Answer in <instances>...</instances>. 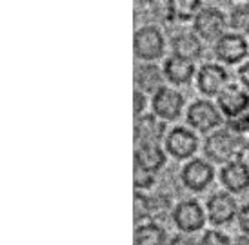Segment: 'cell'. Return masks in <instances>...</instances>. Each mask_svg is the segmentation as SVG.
<instances>
[{"label":"cell","instance_id":"cb8c5ba5","mask_svg":"<svg viewBox=\"0 0 249 245\" xmlns=\"http://www.w3.org/2000/svg\"><path fill=\"white\" fill-rule=\"evenodd\" d=\"M151 211V202L149 198H145L142 193H135V220H140L149 214Z\"/></svg>","mask_w":249,"mask_h":245},{"label":"cell","instance_id":"d4e9b609","mask_svg":"<svg viewBox=\"0 0 249 245\" xmlns=\"http://www.w3.org/2000/svg\"><path fill=\"white\" fill-rule=\"evenodd\" d=\"M202 244L206 245H224V244H229V238L226 234H222L218 231H208L204 234V238H202Z\"/></svg>","mask_w":249,"mask_h":245},{"label":"cell","instance_id":"ffe728a7","mask_svg":"<svg viewBox=\"0 0 249 245\" xmlns=\"http://www.w3.org/2000/svg\"><path fill=\"white\" fill-rule=\"evenodd\" d=\"M166 242V231L157 224L139 225L135 231V244L139 245H159Z\"/></svg>","mask_w":249,"mask_h":245},{"label":"cell","instance_id":"5bb4252c","mask_svg":"<svg viewBox=\"0 0 249 245\" xmlns=\"http://www.w3.org/2000/svg\"><path fill=\"white\" fill-rule=\"evenodd\" d=\"M228 82V73L218 64H206L198 73V89L208 97L218 95Z\"/></svg>","mask_w":249,"mask_h":245},{"label":"cell","instance_id":"603a6c76","mask_svg":"<svg viewBox=\"0 0 249 245\" xmlns=\"http://www.w3.org/2000/svg\"><path fill=\"white\" fill-rule=\"evenodd\" d=\"M155 173L151 171H145V169L135 165V187L137 189H149L153 183H155Z\"/></svg>","mask_w":249,"mask_h":245},{"label":"cell","instance_id":"6da1fadb","mask_svg":"<svg viewBox=\"0 0 249 245\" xmlns=\"http://www.w3.org/2000/svg\"><path fill=\"white\" fill-rule=\"evenodd\" d=\"M204 151L208 154V158L211 162H216V163H229L233 160H238L240 158V153H242V146L236 142V138L231 134L228 127L224 131H216L206 140V147Z\"/></svg>","mask_w":249,"mask_h":245},{"label":"cell","instance_id":"8992f818","mask_svg":"<svg viewBox=\"0 0 249 245\" xmlns=\"http://www.w3.org/2000/svg\"><path fill=\"white\" fill-rule=\"evenodd\" d=\"M173 220L175 225L178 227L180 231L184 232H195L204 227L206 216L204 211L195 200H187V202L178 203L173 211Z\"/></svg>","mask_w":249,"mask_h":245},{"label":"cell","instance_id":"7402d4cb","mask_svg":"<svg viewBox=\"0 0 249 245\" xmlns=\"http://www.w3.org/2000/svg\"><path fill=\"white\" fill-rule=\"evenodd\" d=\"M231 28L242 33H249V4H238L231 9L229 15Z\"/></svg>","mask_w":249,"mask_h":245},{"label":"cell","instance_id":"9c48e42d","mask_svg":"<svg viewBox=\"0 0 249 245\" xmlns=\"http://www.w3.org/2000/svg\"><path fill=\"white\" fill-rule=\"evenodd\" d=\"M218 105L228 118H236L249 107V95L238 85H228L218 93Z\"/></svg>","mask_w":249,"mask_h":245},{"label":"cell","instance_id":"7a4b0ae2","mask_svg":"<svg viewBox=\"0 0 249 245\" xmlns=\"http://www.w3.org/2000/svg\"><path fill=\"white\" fill-rule=\"evenodd\" d=\"M133 46H135L137 58L151 62V60H157L164 55L166 42H164V36L157 26H144L135 33Z\"/></svg>","mask_w":249,"mask_h":245},{"label":"cell","instance_id":"3957f363","mask_svg":"<svg viewBox=\"0 0 249 245\" xmlns=\"http://www.w3.org/2000/svg\"><path fill=\"white\" fill-rule=\"evenodd\" d=\"M153 113L162 120H177L184 107V97L171 87H160L155 91L151 100Z\"/></svg>","mask_w":249,"mask_h":245},{"label":"cell","instance_id":"2e32d148","mask_svg":"<svg viewBox=\"0 0 249 245\" xmlns=\"http://www.w3.org/2000/svg\"><path fill=\"white\" fill-rule=\"evenodd\" d=\"M164 75L175 85L187 84L195 77L193 60H187V58H182V56H171L164 64Z\"/></svg>","mask_w":249,"mask_h":245},{"label":"cell","instance_id":"ba28073f","mask_svg":"<svg viewBox=\"0 0 249 245\" xmlns=\"http://www.w3.org/2000/svg\"><path fill=\"white\" fill-rule=\"evenodd\" d=\"M236 202L229 193H216L208 200V216L211 224H229L236 216Z\"/></svg>","mask_w":249,"mask_h":245},{"label":"cell","instance_id":"7c38bea8","mask_svg":"<svg viewBox=\"0 0 249 245\" xmlns=\"http://www.w3.org/2000/svg\"><path fill=\"white\" fill-rule=\"evenodd\" d=\"M214 53L226 64H236L248 56V42L238 35H222L214 46Z\"/></svg>","mask_w":249,"mask_h":245},{"label":"cell","instance_id":"e0dca14e","mask_svg":"<svg viewBox=\"0 0 249 245\" xmlns=\"http://www.w3.org/2000/svg\"><path fill=\"white\" fill-rule=\"evenodd\" d=\"M164 71H160L159 65L155 64H142L135 71V82L137 87L144 93H155L157 89L162 87V80H164Z\"/></svg>","mask_w":249,"mask_h":245},{"label":"cell","instance_id":"5b68a950","mask_svg":"<svg viewBox=\"0 0 249 245\" xmlns=\"http://www.w3.org/2000/svg\"><path fill=\"white\" fill-rule=\"evenodd\" d=\"M224 28H226V18L214 7H206L195 15V31L206 40L220 38L224 35Z\"/></svg>","mask_w":249,"mask_h":245},{"label":"cell","instance_id":"4fadbf2b","mask_svg":"<svg viewBox=\"0 0 249 245\" xmlns=\"http://www.w3.org/2000/svg\"><path fill=\"white\" fill-rule=\"evenodd\" d=\"M164 163H166V153L159 146V142H144L135 149V165L157 173L164 167Z\"/></svg>","mask_w":249,"mask_h":245},{"label":"cell","instance_id":"484cf974","mask_svg":"<svg viewBox=\"0 0 249 245\" xmlns=\"http://www.w3.org/2000/svg\"><path fill=\"white\" fill-rule=\"evenodd\" d=\"M133 100H135V116H140V114L144 113L145 105H147V100H145L144 91L137 89V91H135V95H133Z\"/></svg>","mask_w":249,"mask_h":245},{"label":"cell","instance_id":"ac0fdd59","mask_svg":"<svg viewBox=\"0 0 249 245\" xmlns=\"http://www.w3.org/2000/svg\"><path fill=\"white\" fill-rule=\"evenodd\" d=\"M171 49L175 56H182L187 60H196L202 55V44L193 33H180L171 40Z\"/></svg>","mask_w":249,"mask_h":245},{"label":"cell","instance_id":"f1b7e54d","mask_svg":"<svg viewBox=\"0 0 249 245\" xmlns=\"http://www.w3.org/2000/svg\"><path fill=\"white\" fill-rule=\"evenodd\" d=\"M140 4H153V2H157V0H139Z\"/></svg>","mask_w":249,"mask_h":245},{"label":"cell","instance_id":"44dd1931","mask_svg":"<svg viewBox=\"0 0 249 245\" xmlns=\"http://www.w3.org/2000/svg\"><path fill=\"white\" fill-rule=\"evenodd\" d=\"M228 129L242 146V149H249V116H236L228 122Z\"/></svg>","mask_w":249,"mask_h":245},{"label":"cell","instance_id":"52a82bcc","mask_svg":"<svg viewBox=\"0 0 249 245\" xmlns=\"http://www.w3.org/2000/svg\"><path fill=\"white\" fill-rule=\"evenodd\" d=\"M166 149L171 156L184 160V158H189L195 154V151L198 149V140L191 131H187L184 127H175L173 131L167 134Z\"/></svg>","mask_w":249,"mask_h":245},{"label":"cell","instance_id":"4316f807","mask_svg":"<svg viewBox=\"0 0 249 245\" xmlns=\"http://www.w3.org/2000/svg\"><path fill=\"white\" fill-rule=\"evenodd\" d=\"M238 225L246 234H249V203L238 211Z\"/></svg>","mask_w":249,"mask_h":245},{"label":"cell","instance_id":"277c9868","mask_svg":"<svg viewBox=\"0 0 249 245\" xmlns=\"http://www.w3.org/2000/svg\"><path fill=\"white\" fill-rule=\"evenodd\" d=\"M187 122L196 131L208 133V131L220 126L222 116L218 109L211 102H208V100H196L195 104H191L189 111H187Z\"/></svg>","mask_w":249,"mask_h":245},{"label":"cell","instance_id":"d6986e66","mask_svg":"<svg viewBox=\"0 0 249 245\" xmlns=\"http://www.w3.org/2000/svg\"><path fill=\"white\" fill-rule=\"evenodd\" d=\"M200 9V0H167V18L173 22L191 20Z\"/></svg>","mask_w":249,"mask_h":245},{"label":"cell","instance_id":"83f0119b","mask_svg":"<svg viewBox=\"0 0 249 245\" xmlns=\"http://www.w3.org/2000/svg\"><path fill=\"white\" fill-rule=\"evenodd\" d=\"M238 77H240V80H242V84L249 89V62H246L242 67L238 69Z\"/></svg>","mask_w":249,"mask_h":245},{"label":"cell","instance_id":"30bf717a","mask_svg":"<svg viewBox=\"0 0 249 245\" xmlns=\"http://www.w3.org/2000/svg\"><path fill=\"white\" fill-rule=\"evenodd\" d=\"M182 182L187 189L204 191L213 182V167L204 160H193L182 169Z\"/></svg>","mask_w":249,"mask_h":245},{"label":"cell","instance_id":"9a60e30c","mask_svg":"<svg viewBox=\"0 0 249 245\" xmlns=\"http://www.w3.org/2000/svg\"><path fill=\"white\" fill-rule=\"evenodd\" d=\"M166 124L157 114H140L135 122V140L139 144L144 142H160L164 138Z\"/></svg>","mask_w":249,"mask_h":245},{"label":"cell","instance_id":"8fae6325","mask_svg":"<svg viewBox=\"0 0 249 245\" xmlns=\"http://www.w3.org/2000/svg\"><path fill=\"white\" fill-rule=\"evenodd\" d=\"M220 182L231 193H242L249 187V165L246 162L233 160L220 171Z\"/></svg>","mask_w":249,"mask_h":245}]
</instances>
